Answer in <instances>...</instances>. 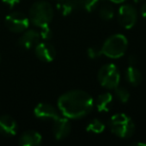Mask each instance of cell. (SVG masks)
I'll return each mask as SVG.
<instances>
[{
	"label": "cell",
	"mask_w": 146,
	"mask_h": 146,
	"mask_svg": "<svg viewBox=\"0 0 146 146\" xmlns=\"http://www.w3.org/2000/svg\"><path fill=\"white\" fill-rule=\"evenodd\" d=\"M59 111L69 119H80L90 113L94 107V100L84 90L75 89L63 93L57 101Z\"/></svg>",
	"instance_id": "obj_1"
},
{
	"label": "cell",
	"mask_w": 146,
	"mask_h": 146,
	"mask_svg": "<svg viewBox=\"0 0 146 146\" xmlns=\"http://www.w3.org/2000/svg\"><path fill=\"white\" fill-rule=\"evenodd\" d=\"M54 16L52 5L47 1H37L33 3L29 10V20L33 25L43 28L49 26Z\"/></svg>",
	"instance_id": "obj_2"
},
{
	"label": "cell",
	"mask_w": 146,
	"mask_h": 146,
	"mask_svg": "<svg viewBox=\"0 0 146 146\" xmlns=\"http://www.w3.org/2000/svg\"><path fill=\"white\" fill-rule=\"evenodd\" d=\"M128 47V40L123 34H113L109 36L102 44V55L111 59H118L125 54Z\"/></svg>",
	"instance_id": "obj_3"
},
{
	"label": "cell",
	"mask_w": 146,
	"mask_h": 146,
	"mask_svg": "<svg viewBox=\"0 0 146 146\" xmlns=\"http://www.w3.org/2000/svg\"><path fill=\"white\" fill-rule=\"evenodd\" d=\"M109 128L117 137L127 139L133 135L135 131V124L127 114L117 113L110 118Z\"/></svg>",
	"instance_id": "obj_4"
},
{
	"label": "cell",
	"mask_w": 146,
	"mask_h": 146,
	"mask_svg": "<svg viewBox=\"0 0 146 146\" xmlns=\"http://www.w3.org/2000/svg\"><path fill=\"white\" fill-rule=\"evenodd\" d=\"M97 78L102 87L106 89H114L119 85L120 72L115 64L107 63L99 69Z\"/></svg>",
	"instance_id": "obj_5"
},
{
	"label": "cell",
	"mask_w": 146,
	"mask_h": 146,
	"mask_svg": "<svg viewBox=\"0 0 146 146\" xmlns=\"http://www.w3.org/2000/svg\"><path fill=\"white\" fill-rule=\"evenodd\" d=\"M29 18L25 14L18 11H14L8 14L5 18V24L7 28L14 33H22L28 28Z\"/></svg>",
	"instance_id": "obj_6"
},
{
	"label": "cell",
	"mask_w": 146,
	"mask_h": 146,
	"mask_svg": "<svg viewBox=\"0 0 146 146\" xmlns=\"http://www.w3.org/2000/svg\"><path fill=\"white\" fill-rule=\"evenodd\" d=\"M117 18L119 24L123 28L131 29L137 21V11L132 5L123 4L118 10Z\"/></svg>",
	"instance_id": "obj_7"
},
{
	"label": "cell",
	"mask_w": 146,
	"mask_h": 146,
	"mask_svg": "<svg viewBox=\"0 0 146 146\" xmlns=\"http://www.w3.org/2000/svg\"><path fill=\"white\" fill-rule=\"evenodd\" d=\"M34 115L35 117L43 120H56L60 116H62L59 109L55 108L53 105L48 103H39L34 108Z\"/></svg>",
	"instance_id": "obj_8"
},
{
	"label": "cell",
	"mask_w": 146,
	"mask_h": 146,
	"mask_svg": "<svg viewBox=\"0 0 146 146\" xmlns=\"http://www.w3.org/2000/svg\"><path fill=\"white\" fill-rule=\"evenodd\" d=\"M34 49L37 58L43 62H51L56 56L55 47L48 42H39Z\"/></svg>",
	"instance_id": "obj_9"
},
{
	"label": "cell",
	"mask_w": 146,
	"mask_h": 146,
	"mask_svg": "<svg viewBox=\"0 0 146 146\" xmlns=\"http://www.w3.org/2000/svg\"><path fill=\"white\" fill-rule=\"evenodd\" d=\"M71 132V124L68 118L65 116H60L54 120L53 123V135L56 140H62L66 138Z\"/></svg>",
	"instance_id": "obj_10"
},
{
	"label": "cell",
	"mask_w": 146,
	"mask_h": 146,
	"mask_svg": "<svg viewBox=\"0 0 146 146\" xmlns=\"http://www.w3.org/2000/svg\"><path fill=\"white\" fill-rule=\"evenodd\" d=\"M23 34L20 36L18 40V44L24 49L34 48L41 40L40 33L34 29H28L22 32Z\"/></svg>",
	"instance_id": "obj_11"
},
{
	"label": "cell",
	"mask_w": 146,
	"mask_h": 146,
	"mask_svg": "<svg viewBox=\"0 0 146 146\" xmlns=\"http://www.w3.org/2000/svg\"><path fill=\"white\" fill-rule=\"evenodd\" d=\"M17 123L11 116H0V133L4 136H13L16 134Z\"/></svg>",
	"instance_id": "obj_12"
},
{
	"label": "cell",
	"mask_w": 146,
	"mask_h": 146,
	"mask_svg": "<svg viewBox=\"0 0 146 146\" xmlns=\"http://www.w3.org/2000/svg\"><path fill=\"white\" fill-rule=\"evenodd\" d=\"M42 136L35 130H28L22 133L19 138V144L22 146H37L40 145Z\"/></svg>",
	"instance_id": "obj_13"
},
{
	"label": "cell",
	"mask_w": 146,
	"mask_h": 146,
	"mask_svg": "<svg viewBox=\"0 0 146 146\" xmlns=\"http://www.w3.org/2000/svg\"><path fill=\"white\" fill-rule=\"evenodd\" d=\"M125 78L127 82L132 86H138L142 82V74L139 69L133 65H129L125 71Z\"/></svg>",
	"instance_id": "obj_14"
},
{
	"label": "cell",
	"mask_w": 146,
	"mask_h": 146,
	"mask_svg": "<svg viewBox=\"0 0 146 146\" xmlns=\"http://www.w3.org/2000/svg\"><path fill=\"white\" fill-rule=\"evenodd\" d=\"M112 100H113L112 94L110 92H104L97 96V99L94 104L99 112H107L112 103Z\"/></svg>",
	"instance_id": "obj_15"
},
{
	"label": "cell",
	"mask_w": 146,
	"mask_h": 146,
	"mask_svg": "<svg viewBox=\"0 0 146 146\" xmlns=\"http://www.w3.org/2000/svg\"><path fill=\"white\" fill-rule=\"evenodd\" d=\"M57 8L62 15H69L76 9L81 8L80 0H61L57 4Z\"/></svg>",
	"instance_id": "obj_16"
},
{
	"label": "cell",
	"mask_w": 146,
	"mask_h": 146,
	"mask_svg": "<svg viewBox=\"0 0 146 146\" xmlns=\"http://www.w3.org/2000/svg\"><path fill=\"white\" fill-rule=\"evenodd\" d=\"M86 130H87V132H90V133L100 134L105 130V124H104L101 120L95 118V119L91 120V121L87 124Z\"/></svg>",
	"instance_id": "obj_17"
},
{
	"label": "cell",
	"mask_w": 146,
	"mask_h": 146,
	"mask_svg": "<svg viewBox=\"0 0 146 146\" xmlns=\"http://www.w3.org/2000/svg\"><path fill=\"white\" fill-rule=\"evenodd\" d=\"M99 16L102 20H111L114 16V9L111 5L104 4L99 8Z\"/></svg>",
	"instance_id": "obj_18"
},
{
	"label": "cell",
	"mask_w": 146,
	"mask_h": 146,
	"mask_svg": "<svg viewBox=\"0 0 146 146\" xmlns=\"http://www.w3.org/2000/svg\"><path fill=\"white\" fill-rule=\"evenodd\" d=\"M114 92H115V96L121 103H126L128 102L130 98V93L125 87H120L119 85L116 88H114Z\"/></svg>",
	"instance_id": "obj_19"
},
{
	"label": "cell",
	"mask_w": 146,
	"mask_h": 146,
	"mask_svg": "<svg viewBox=\"0 0 146 146\" xmlns=\"http://www.w3.org/2000/svg\"><path fill=\"white\" fill-rule=\"evenodd\" d=\"M99 0H80L81 8H84L87 12H91L97 7Z\"/></svg>",
	"instance_id": "obj_20"
},
{
	"label": "cell",
	"mask_w": 146,
	"mask_h": 146,
	"mask_svg": "<svg viewBox=\"0 0 146 146\" xmlns=\"http://www.w3.org/2000/svg\"><path fill=\"white\" fill-rule=\"evenodd\" d=\"M87 55L90 59H96L100 55H102L101 48L100 47H90L87 50Z\"/></svg>",
	"instance_id": "obj_21"
},
{
	"label": "cell",
	"mask_w": 146,
	"mask_h": 146,
	"mask_svg": "<svg viewBox=\"0 0 146 146\" xmlns=\"http://www.w3.org/2000/svg\"><path fill=\"white\" fill-rule=\"evenodd\" d=\"M39 33H40L41 39H43V40H49L52 37V31L50 30L49 26L41 28V31Z\"/></svg>",
	"instance_id": "obj_22"
},
{
	"label": "cell",
	"mask_w": 146,
	"mask_h": 146,
	"mask_svg": "<svg viewBox=\"0 0 146 146\" xmlns=\"http://www.w3.org/2000/svg\"><path fill=\"white\" fill-rule=\"evenodd\" d=\"M2 1L9 7H14L16 4H18L20 0H2Z\"/></svg>",
	"instance_id": "obj_23"
},
{
	"label": "cell",
	"mask_w": 146,
	"mask_h": 146,
	"mask_svg": "<svg viewBox=\"0 0 146 146\" xmlns=\"http://www.w3.org/2000/svg\"><path fill=\"white\" fill-rule=\"evenodd\" d=\"M128 62H129V65L135 66V64L137 63V58H136L135 55H130V56L128 57Z\"/></svg>",
	"instance_id": "obj_24"
},
{
	"label": "cell",
	"mask_w": 146,
	"mask_h": 146,
	"mask_svg": "<svg viewBox=\"0 0 146 146\" xmlns=\"http://www.w3.org/2000/svg\"><path fill=\"white\" fill-rule=\"evenodd\" d=\"M140 13H141V15L144 17V18H146V2L141 6V9H140Z\"/></svg>",
	"instance_id": "obj_25"
},
{
	"label": "cell",
	"mask_w": 146,
	"mask_h": 146,
	"mask_svg": "<svg viewBox=\"0 0 146 146\" xmlns=\"http://www.w3.org/2000/svg\"><path fill=\"white\" fill-rule=\"evenodd\" d=\"M109 1H111V2H113V3H116V4H119V3L125 2L126 0H109Z\"/></svg>",
	"instance_id": "obj_26"
},
{
	"label": "cell",
	"mask_w": 146,
	"mask_h": 146,
	"mask_svg": "<svg viewBox=\"0 0 146 146\" xmlns=\"http://www.w3.org/2000/svg\"><path fill=\"white\" fill-rule=\"evenodd\" d=\"M133 145H142V146H146V143H142V142H134L132 143Z\"/></svg>",
	"instance_id": "obj_27"
},
{
	"label": "cell",
	"mask_w": 146,
	"mask_h": 146,
	"mask_svg": "<svg viewBox=\"0 0 146 146\" xmlns=\"http://www.w3.org/2000/svg\"><path fill=\"white\" fill-rule=\"evenodd\" d=\"M133 1L135 3H139V2H141V1H143V0H133Z\"/></svg>",
	"instance_id": "obj_28"
},
{
	"label": "cell",
	"mask_w": 146,
	"mask_h": 146,
	"mask_svg": "<svg viewBox=\"0 0 146 146\" xmlns=\"http://www.w3.org/2000/svg\"><path fill=\"white\" fill-rule=\"evenodd\" d=\"M0 60H1V55H0Z\"/></svg>",
	"instance_id": "obj_29"
}]
</instances>
